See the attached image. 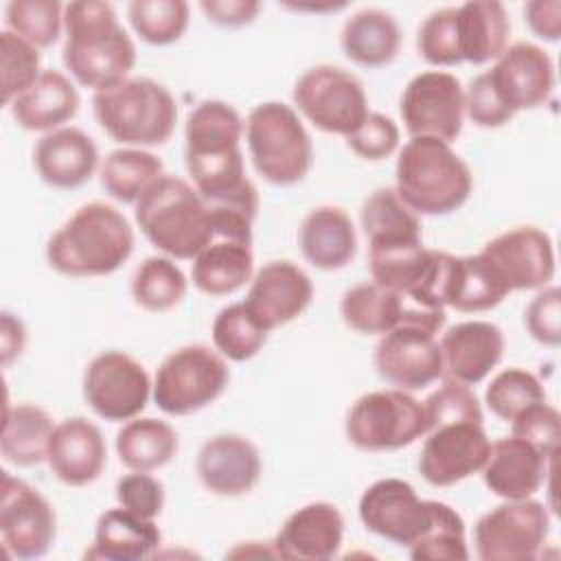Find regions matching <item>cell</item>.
Wrapping results in <instances>:
<instances>
[{"instance_id":"7c38bea8","label":"cell","mask_w":561,"mask_h":561,"mask_svg":"<svg viewBox=\"0 0 561 561\" xmlns=\"http://www.w3.org/2000/svg\"><path fill=\"white\" fill-rule=\"evenodd\" d=\"M149 394L151 381L145 366L123 351L94 355L83 373V399L105 421L136 419L147 408Z\"/></svg>"},{"instance_id":"7402d4cb","label":"cell","mask_w":561,"mask_h":561,"mask_svg":"<svg viewBox=\"0 0 561 561\" xmlns=\"http://www.w3.org/2000/svg\"><path fill=\"white\" fill-rule=\"evenodd\" d=\"M46 462L68 486L92 484L105 469L107 447L101 430L85 416H70L55 425Z\"/></svg>"},{"instance_id":"ac0fdd59","label":"cell","mask_w":561,"mask_h":561,"mask_svg":"<svg viewBox=\"0 0 561 561\" xmlns=\"http://www.w3.org/2000/svg\"><path fill=\"white\" fill-rule=\"evenodd\" d=\"M482 254L500 270L511 291L541 289L554 276V248L537 226H515L484 243Z\"/></svg>"},{"instance_id":"f1b7e54d","label":"cell","mask_w":561,"mask_h":561,"mask_svg":"<svg viewBox=\"0 0 561 561\" xmlns=\"http://www.w3.org/2000/svg\"><path fill=\"white\" fill-rule=\"evenodd\" d=\"M160 528L123 506L101 513L94 528V541L88 557L105 561H140L160 548Z\"/></svg>"},{"instance_id":"30bf717a","label":"cell","mask_w":561,"mask_h":561,"mask_svg":"<svg viewBox=\"0 0 561 561\" xmlns=\"http://www.w3.org/2000/svg\"><path fill=\"white\" fill-rule=\"evenodd\" d=\"M291 99L313 127L344 138L370 114L359 79L331 64H318L305 70L294 85Z\"/></svg>"},{"instance_id":"3957f363","label":"cell","mask_w":561,"mask_h":561,"mask_svg":"<svg viewBox=\"0 0 561 561\" xmlns=\"http://www.w3.org/2000/svg\"><path fill=\"white\" fill-rule=\"evenodd\" d=\"M134 217L151 245L180 261H193L215 237L210 208L195 186L167 173L142 193Z\"/></svg>"},{"instance_id":"1f68e13d","label":"cell","mask_w":561,"mask_h":561,"mask_svg":"<svg viewBox=\"0 0 561 561\" xmlns=\"http://www.w3.org/2000/svg\"><path fill=\"white\" fill-rule=\"evenodd\" d=\"M252 243L217 237L193 259L191 278L206 296H228L252 278Z\"/></svg>"},{"instance_id":"f907efd6","label":"cell","mask_w":561,"mask_h":561,"mask_svg":"<svg viewBox=\"0 0 561 561\" xmlns=\"http://www.w3.org/2000/svg\"><path fill=\"white\" fill-rule=\"evenodd\" d=\"M116 500L123 508L156 519L164 508V486L149 471H131L116 482Z\"/></svg>"},{"instance_id":"277c9868","label":"cell","mask_w":561,"mask_h":561,"mask_svg":"<svg viewBox=\"0 0 561 561\" xmlns=\"http://www.w3.org/2000/svg\"><path fill=\"white\" fill-rule=\"evenodd\" d=\"M397 195L414 215H449L471 195L465 160L438 138H410L397 158Z\"/></svg>"},{"instance_id":"f546056e","label":"cell","mask_w":561,"mask_h":561,"mask_svg":"<svg viewBox=\"0 0 561 561\" xmlns=\"http://www.w3.org/2000/svg\"><path fill=\"white\" fill-rule=\"evenodd\" d=\"M458 9V46L462 61L482 66L497 59L508 42L511 20L502 2L471 0Z\"/></svg>"},{"instance_id":"bcb514c9","label":"cell","mask_w":561,"mask_h":561,"mask_svg":"<svg viewBox=\"0 0 561 561\" xmlns=\"http://www.w3.org/2000/svg\"><path fill=\"white\" fill-rule=\"evenodd\" d=\"M458 9L443 7L432 11L419 26L416 46L421 57L432 66H456L462 61L458 46Z\"/></svg>"},{"instance_id":"484cf974","label":"cell","mask_w":561,"mask_h":561,"mask_svg":"<svg viewBox=\"0 0 561 561\" xmlns=\"http://www.w3.org/2000/svg\"><path fill=\"white\" fill-rule=\"evenodd\" d=\"M298 245L313 267L324 272L342 270L357 252L355 226L340 206H318L302 219Z\"/></svg>"},{"instance_id":"e575fe53","label":"cell","mask_w":561,"mask_h":561,"mask_svg":"<svg viewBox=\"0 0 561 561\" xmlns=\"http://www.w3.org/2000/svg\"><path fill=\"white\" fill-rule=\"evenodd\" d=\"M180 440L178 432L160 419L136 416L125 421L116 434L118 460L131 471H156L173 460Z\"/></svg>"},{"instance_id":"c3c4849f","label":"cell","mask_w":561,"mask_h":561,"mask_svg":"<svg viewBox=\"0 0 561 561\" xmlns=\"http://www.w3.org/2000/svg\"><path fill=\"white\" fill-rule=\"evenodd\" d=\"M559 432H561V416L546 401L528 405L511 421V434L535 445L546 456L557 454Z\"/></svg>"},{"instance_id":"74e56055","label":"cell","mask_w":561,"mask_h":561,"mask_svg":"<svg viewBox=\"0 0 561 561\" xmlns=\"http://www.w3.org/2000/svg\"><path fill=\"white\" fill-rule=\"evenodd\" d=\"M162 175V160L138 147L114 149L101 164V186L121 204H136L142 193Z\"/></svg>"},{"instance_id":"ab89813d","label":"cell","mask_w":561,"mask_h":561,"mask_svg":"<svg viewBox=\"0 0 561 561\" xmlns=\"http://www.w3.org/2000/svg\"><path fill=\"white\" fill-rule=\"evenodd\" d=\"M267 331L256 322L243 302H232L213 320V344L226 359H252L265 344Z\"/></svg>"},{"instance_id":"d590c367","label":"cell","mask_w":561,"mask_h":561,"mask_svg":"<svg viewBox=\"0 0 561 561\" xmlns=\"http://www.w3.org/2000/svg\"><path fill=\"white\" fill-rule=\"evenodd\" d=\"M410 298L377 283H362L344 291L340 313L346 327L364 335H383L401 324Z\"/></svg>"},{"instance_id":"ee69618b","label":"cell","mask_w":561,"mask_h":561,"mask_svg":"<svg viewBox=\"0 0 561 561\" xmlns=\"http://www.w3.org/2000/svg\"><path fill=\"white\" fill-rule=\"evenodd\" d=\"M546 401L541 381L524 368H506L497 373L484 392L486 408L502 421H513L533 403Z\"/></svg>"},{"instance_id":"4fadbf2b","label":"cell","mask_w":561,"mask_h":561,"mask_svg":"<svg viewBox=\"0 0 561 561\" xmlns=\"http://www.w3.org/2000/svg\"><path fill=\"white\" fill-rule=\"evenodd\" d=\"M399 112L412 138H438L451 142L462 131L465 90L456 75L425 70L405 85Z\"/></svg>"},{"instance_id":"603a6c76","label":"cell","mask_w":561,"mask_h":561,"mask_svg":"<svg viewBox=\"0 0 561 561\" xmlns=\"http://www.w3.org/2000/svg\"><path fill=\"white\" fill-rule=\"evenodd\" d=\"M552 460L554 456H546L535 445L511 434L491 443L489 458L482 467V480L497 497H533L546 482Z\"/></svg>"},{"instance_id":"7bdbcfd3","label":"cell","mask_w":561,"mask_h":561,"mask_svg":"<svg viewBox=\"0 0 561 561\" xmlns=\"http://www.w3.org/2000/svg\"><path fill=\"white\" fill-rule=\"evenodd\" d=\"M414 561H467L469 550L465 541V522L445 502H438L430 530L408 546Z\"/></svg>"},{"instance_id":"d4e9b609","label":"cell","mask_w":561,"mask_h":561,"mask_svg":"<svg viewBox=\"0 0 561 561\" xmlns=\"http://www.w3.org/2000/svg\"><path fill=\"white\" fill-rule=\"evenodd\" d=\"M37 175L53 188L70 191L83 186L99 167L94 140L77 127H59L44 134L33 149Z\"/></svg>"},{"instance_id":"b9f144b4","label":"cell","mask_w":561,"mask_h":561,"mask_svg":"<svg viewBox=\"0 0 561 561\" xmlns=\"http://www.w3.org/2000/svg\"><path fill=\"white\" fill-rule=\"evenodd\" d=\"M7 31L35 48L53 46L64 28V4L57 0H11L4 7Z\"/></svg>"},{"instance_id":"681fc988","label":"cell","mask_w":561,"mask_h":561,"mask_svg":"<svg viewBox=\"0 0 561 561\" xmlns=\"http://www.w3.org/2000/svg\"><path fill=\"white\" fill-rule=\"evenodd\" d=\"M346 145L364 160H383L399 147V127L392 118L370 112L364 123L346 136Z\"/></svg>"},{"instance_id":"ffe728a7","label":"cell","mask_w":561,"mask_h":561,"mask_svg":"<svg viewBox=\"0 0 561 561\" xmlns=\"http://www.w3.org/2000/svg\"><path fill=\"white\" fill-rule=\"evenodd\" d=\"M195 471L210 493L237 497L259 484L263 462L250 438L241 434H217L199 447Z\"/></svg>"},{"instance_id":"5bb4252c","label":"cell","mask_w":561,"mask_h":561,"mask_svg":"<svg viewBox=\"0 0 561 561\" xmlns=\"http://www.w3.org/2000/svg\"><path fill=\"white\" fill-rule=\"evenodd\" d=\"M436 508V500H421L414 486L401 478L377 480L359 497L362 524L397 546L419 541L430 530Z\"/></svg>"},{"instance_id":"8d00e7d4","label":"cell","mask_w":561,"mask_h":561,"mask_svg":"<svg viewBox=\"0 0 561 561\" xmlns=\"http://www.w3.org/2000/svg\"><path fill=\"white\" fill-rule=\"evenodd\" d=\"M243 121L239 112L224 101L208 99L191 110L184 125V156H206L239 149Z\"/></svg>"},{"instance_id":"52a82bcc","label":"cell","mask_w":561,"mask_h":561,"mask_svg":"<svg viewBox=\"0 0 561 561\" xmlns=\"http://www.w3.org/2000/svg\"><path fill=\"white\" fill-rule=\"evenodd\" d=\"M245 140L256 173L276 186H289L311 169L313 145L291 105L265 101L245 121Z\"/></svg>"},{"instance_id":"f6af8a7d","label":"cell","mask_w":561,"mask_h":561,"mask_svg":"<svg viewBox=\"0 0 561 561\" xmlns=\"http://www.w3.org/2000/svg\"><path fill=\"white\" fill-rule=\"evenodd\" d=\"M0 66H2V105L9 107L24 90H28L44 72L39 48L18 37L11 31L0 33Z\"/></svg>"},{"instance_id":"11a10c76","label":"cell","mask_w":561,"mask_h":561,"mask_svg":"<svg viewBox=\"0 0 561 561\" xmlns=\"http://www.w3.org/2000/svg\"><path fill=\"white\" fill-rule=\"evenodd\" d=\"M524 20L528 28L546 42L561 37V2L559 0H530L524 4Z\"/></svg>"},{"instance_id":"9a60e30c","label":"cell","mask_w":561,"mask_h":561,"mask_svg":"<svg viewBox=\"0 0 561 561\" xmlns=\"http://www.w3.org/2000/svg\"><path fill=\"white\" fill-rule=\"evenodd\" d=\"M57 517L50 502L31 484L2 471L0 537L15 559L44 557L55 543Z\"/></svg>"},{"instance_id":"60d3db41","label":"cell","mask_w":561,"mask_h":561,"mask_svg":"<svg viewBox=\"0 0 561 561\" xmlns=\"http://www.w3.org/2000/svg\"><path fill=\"white\" fill-rule=\"evenodd\" d=\"M127 15L142 42L169 46L184 35L191 9L184 0H134Z\"/></svg>"},{"instance_id":"7a4b0ae2","label":"cell","mask_w":561,"mask_h":561,"mask_svg":"<svg viewBox=\"0 0 561 561\" xmlns=\"http://www.w3.org/2000/svg\"><path fill=\"white\" fill-rule=\"evenodd\" d=\"M134 252L127 217L105 202H90L48 239V265L70 278L114 274Z\"/></svg>"},{"instance_id":"4dcf8cb0","label":"cell","mask_w":561,"mask_h":561,"mask_svg":"<svg viewBox=\"0 0 561 561\" xmlns=\"http://www.w3.org/2000/svg\"><path fill=\"white\" fill-rule=\"evenodd\" d=\"M340 44L353 64L381 68L397 57L401 48V28L388 11L362 9L344 22Z\"/></svg>"},{"instance_id":"836d02e7","label":"cell","mask_w":561,"mask_h":561,"mask_svg":"<svg viewBox=\"0 0 561 561\" xmlns=\"http://www.w3.org/2000/svg\"><path fill=\"white\" fill-rule=\"evenodd\" d=\"M55 423L50 414L33 403L7 405L0 436L2 458L15 467H35L46 460Z\"/></svg>"},{"instance_id":"7dc6e473","label":"cell","mask_w":561,"mask_h":561,"mask_svg":"<svg viewBox=\"0 0 561 561\" xmlns=\"http://www.w3.org/2000/svg\"><path fill=\"white\" fill-rule=\"evenodd\" d=\"M423 408L427 416V430L443 423H454V421H473V423L484 421L476 392L469 386L458 383L454 379H445L443 386L436 388L423 401Z\"/></svg>"},{"instance_id":"2e32d148","label":"cell","mask_w":561,"mask_h":561,"mask_svg":"<svg viewBox=\"0 0 561 561\" xmlns=\"http://www.w3.org/2000/svg\"><path fill=\"white\" fill-rule=\"evenodd\" d=\"M489 451L491 440L482 423H443L427 430L419 456V471L432 486H451L482 471Z\"/></svg>"},{"instance_id":"f35d334b","label":"cell","mask_w":561,"mask_h":561,"mask_svg":"<svg viewBox=\"0 0 561 561\" xmlns=\"http://www.w3.org/2000/svg\"><path fill=\"white\" fill-rule=\"evenodd\" d=\"M188 283L171 256H147L131 276V298L151 313L178 307L186 296Z\"/></svg>"},{"instance_id":"9c48e42d","label":"cell","mask_w":561,"mask_h":561,"mask_svg":"<svg viewBox=\"0 0 561 561\" xmlns=\"http://www.w3.org/2000/svg\"><path fill=\"white\" fill-rule=\"evenodd\" d=\"M230 370L226 357L204 344L171 351L156 370L153 401L171 416H186L210 405L226 390Z\"/></svg>"},{"instance_id":"db71d44e","label":"cell","mask_w":561,"mask_h":561,"mask_svg":"<svg viewBox=\"0 0 561 561\" xmlns=\"http://www.w3.org/2000/svg\"><path fill=\"white\" fill-rule=\"evenodd\" d=\"M199 9L204 11L206 20L219 26L239 28L254 22L261 4L256 0H202Z\"/></svg>"},{"instance_id":"83f0119b","label":"cell","mask_w":561,"mask_h":561,"mask_svg":"<svg viewBox=\"0 0 561 561\" xmlns=\"http://www.w3.org/2000/svg\"><path fill=\"white\" fill-rule=\"evenodd\" d=\"M13 121L26 131H53L68 123L79 110L75 83L59 70H44L11 105Z\"/></svg>"},{"instance_id":"d6a6232c","label":"cell","mask_w":561,"mask_h":561,"mask_svg":"<svg viewBox=\"0 0 561 561\" xmlns=\"http://www.w3.org/2000/svg\"><path fill=\"white\" fill-rule=\"evenodd\" d=\"M359 224L368 239V250L423 243L419 217L399 199L394 188L373 191L359 208Z\"/></svg>"},{"instance_id":"5b68a950","label":"cell","mask_w":561,"mask_h":561,"mask_svg":"<svg viewBox=\"0 0 561 561\" xmlns=\"http://www.w3.org/2000/svg\"><path fill=\"white\" fill-rule=\"evenodd\" d=\"M92 110L112 140L138 149L164 145L178 121L173 94L149 77H127L112 88L94 92Z\"/></svg>"},{"instance_id":"816d5d0a","label":"cell","mask_w":561,"mask_h":561,"mask_svg":"<svg viewBox=\"0 0 561 561\" xmlns=\"http://www.w3.org/2000/svg\"><path fill=\"white\" fill-rule=\"evenodd\" d=\"M524 324L533 340L543 346H559L561 342V289L557 285L541 287L528 302Z\"/></svg>"},{"instance_id":"6da1fadb","label":"cell","mask_w":561,"mask_h":561,"mask_svg":"<svg viewBox=\"0 0 561 561\" xmlns=\"http://www.w3.org/2000/svg\"><path fill=\"white\" fill-rule=\"evenodd\" d=\"M64 31L61 61L77 83L99 92L127 79L136 64V46L118 24L110 2H68L64 7Z\"/></svg>"},{"instance_id":"8992f818","label":"cell","mask_w":561,"mask_h":561,"mask_svg":"<svg viewBox=\"0 0 561 561\" xmlns=\"http://www.w3.org/2000/svg\"><path fill=\"white\" fill-rule=\"evenodd\" d=\"M445 309L410 302L401 324L383 333L375 346L377 375L399 390H423L443 377L436 333L445 327Z\"/></svg>"},{"instance_id":"4316f807","label":"cell","mask_w":561,"mask_h":561,"mask_svg":"<svg viewBox=\"0 0 561 561\" xmlns=\"http://www.w3.org/2000/svg\"><path fill=\"white\" fill-rule=\"evenodd\" d=\"M508 294V283L482 252L469 256L449 254L443 289L445 307H454L462 313H478L497 307Z\"/></svg>"},{"instance_id":"d6986e66","label":"cell","mask_w":561,"mask_h":561,"mask_svg":"<svg viewBox=\"0 0 561 561\" xmlns=\"http://www.w3.org/2000/svg\"><path fill=\"white\" fill-rule=\"evenodd\" d=\"M313 300L311 278L291 261H270L252 278L243 305L270 333L298 316Z\"/></svg>"},{"instance_id":"f5cc1de1","label":"cell","mask_w":561,"mask_h":561,"mask_svg":"<svg viewBox=\"0 0 561 561\" xmlns=\"http://www.w3.org/2000/svg\"><path fill=\"white\" fill-rule=\"evenodd\" d=\"M465 114L473 125L484 129H497L515 116L495 92L489 72L471 79L469 88L465 90Z\"/></svg>"},{"instance_id":"6f0895ef","label":"cell","mask_w":561,"mask_h":561,"mask_svg":"<svg viewBox=\"0 0 561 561\" xmlns=\"http://www.w3.org/2000/svg\"><path fill=\"white\" fill-rule=\"evenodd\" d=\"M291 9L296 11H337V9H344V4H327V7H305V4H289Z\"/></svg>"},{"instance_id":"e0dca14e","label":"cell","mask_w":561,"mask_h":561,"mask_svg":"<svg viewBox=\"0 0 561 561\" xmlns=\"http://www.w3.org/2000/svg\"><path fill=\"white\" fill-rule=\"evenodd\" d=\"M486 72L495 92L513 114L543 105L554 88L552 59L533 42L506 46Z\"/></svg>"},{"instance_id":"ba28073f","label":"cell","mask_w":561,"mask_h":561,"mask_svg":"<svg viewBox=\"0 0 561 561\" xmlns=\"http://www.w3.org/2000/svg\"><path fill=\"white\" fill-rule=\"evenodd\" d=\"M344 432L362 451H397L427 434V416L423 403L408 390L383 388L353 401Z\"/></svg>"},{"instance_id":"44dd1931","label":"cell","mask_w":561,"mask_h":561,"mask_svg":"<svg viewBox=\"0 0 561 561\" xmlns=\"http://www.w3.org/2000/svg\"><path fill=\"white\" fill-rule=\"evenodd\" d=\"M443 377L465 386L480 383L504 355V333L486 320H467L449 327L440 342Z\"/></svg>"},{"instance_id":"9f6ffc18","label":"cell","mask_w":561,"mask_h":561,"mask_svg":"<svg viewBox=\"0 0 561 561\" xmlns=\"http://www.w3.org/2000/svg\"><path fill=\"white\" fill-rule=\"evenodd\" d=\"M0 344H2V364L9 366L15 357L22 355L26 344V331L20 318L9 311H2V327H0Z\"/></svg>"},{"instance_id":"cb8c5ba5","label":"cell","mask_w":561,"mask_h":561,"mask_svg":"<svg viewBox=\"0 0 561 561\" xmlns=\"http://www.w3.org/2000/svg\"><path fill=\"white\" fill-rule=\"evenodd\" d=\"M344 517L331 502H311L294 511L272 541L276 557L327 561L333 559L342 546Z\"/></svg>"},{"instance_id":"8fae6325","label":"cell","mask_w":561,"mask_h":561,"mask_svg":"<svg viewBox=\"0 0 561 561\" xmlns=\"http://www.w3.org/2000/svg\"><path fill=\"white\" fill-rule=\"evenodd\" d=\"M550 533L548 506L539 500H506L473 526L476 554L482 561H530Z\"/></svg>"}]
</instances>
